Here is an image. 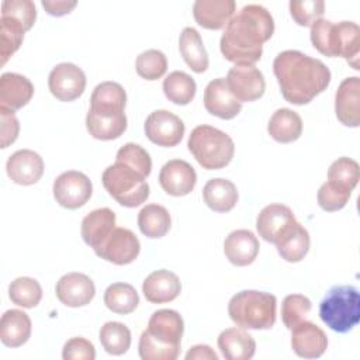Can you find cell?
Returning <instances> with one entry per match:
<instances>
[{
  "mask_svg": "<svg viewBox=\"0 0 360 360\" xmlns=\"http://www.w3.org/2000/svg\"><path fill=\"white\" fill-rule=\"evenodd\" d=\"M146 138L163 148H173L183 139L184 124L173 112L167 110H156L150 112L143 125Z\"/></svg>",
  "mask_w": 360,
  "mask_h": 360,
  "instance_id": "obj_11",
  "label": "cell"
},
{
  "mask_svg": "<svg viewBox=\"0 0 360 360\" xmlns=\"http://www.w3.org/2000/svg\"><path fill=\"white\" fill-rule=\"evenodd\" d=\"M218 360V354L208 345H195L190 347L186 360Z\"/></svg>",
  "mask_w": 360,
  "mask_h": 360,
  "instance_id": "obj_52",
  "label": "cell"
},
{
  "mask_svg": "<svg viewBox=\"0 0 360 360\" xmlns=\"http://www.w3.org/2000/svg\"><path fill=\"white\" fill-rule=\"evenodd\" d=\"M141 252V243L136 235L128 228H115L111 235L97 248L94 253L117 266L132 263Z\"/></svg>",
  "mask_w": 360,
  "mask_h": 360,
  "instance_id": "obj_10",
  "label": "cell"
},
{
  "mask_svg": "<svg viewBox=\"0 0 360 360\" xmlns=\"http://www.w3.org/2000/svg\"><path fill=\"white\" fill-rule=\"evenodd\" d=\"M236 10L233 0H197L193 4V15L198 25L207 30L226 27Z\"/></svg>",
  "mask_w": 360,
  "mask_h": 360,
  "instance_id": "obj_23",
  "label": "cell"
},
{
  "mask_svg": "<svg viewBox=\"0 0 360 360\" xmlns=\"http://www.w3.org/2000/svg\"><path fill=\"white\" fill-rule=\"evenodd\" d=\"M204 107L211 115L232 120L240 112L242 103L232 96L225 79L218 77L211 80L204 90Z\"/></svg>",
  "mask_w": 360,
  "mask_h": 360,
  "instance_id": "obj_18",
  "label": "cell"
},
{
  "mask_svg": "<svg viewBox=\"0 0 360 360\" xmlns=\"http://www.w3.org/2000/svg\"><path fill=\"white\" fill-rule=\"evenodd\" d=\"M288 6L292 20L301 27H311L325 13V3L322 0H291Z\"/></svg>",
  "mask_w": 360,
  "mask_h": 360,
  "instance_id": "obj_47",
  "label": "cell"
},
{
  "mask_svg": "<svg viewBox=\"0 0 360 360\" xmlns=\"http://www.w3.org/2000/svg\"><path fill=\"white\" fill-rule=\"evenodd\" d=\"M127 93L117 82H101L97 84L90 97L89 111L98 115L124 114Z\"/></svg>",
  "mask_w": 360,
  "mask_h": 360,
  "instance_id": "obj_24",
  "label": "cell"
},
{
  "mask_svg": "<svg viewBox=\"0 0 360 360\" xmlns=\"http://www.w3.org/2000/svg\"><path fill=\"white\" fill-rule=\"evenodd\" d=\"M218 349L226 360H250L256 352V342L242 328H228L218 336Z\"/></svg>",
  "mask_w": 360,
  "mask_h": 360,
  "instance_id": "obj_26",
  "label": "cell"
},
{
  "mask_svg": "<svg viewBox=\"0 0 360 360\" xmlns=\"http://www.w3.org/2000/svg\"><path fill=\"white\" fill-rule=\"evenodd\" d=\"M53 197L56 202L68 210L83 207L91 197L93 184L90 179L77 170H68L53 181Z\"/></svg>",
  "mask_w": 360,
  "mask_h": 360,
  "instance_id": "obj_7",
  "label": "cell"
},
{
  "mask_svg": "<svg viewBox=\"0 0 360 360\" xmlns=\"http://www.w3.org/2000/svg\"><path fill=\"white\" fill-rule=\"evenodd\" d=\"M188 150L202 169L218 170L228 166L235 153L232 138L211 125L195 127L187 142Z\"/></svg>",
  "mask_w": 360,
  "mask_h": 360,
  "instance_id": "obj_4",
  "label": "cell"
},
{
  "mask_svg": "<svg viewBox=\"0 0 360 360\" xmlns=\"http://www.w3.org/2000/svg\"><path fill=\"white\" fill-rule=\"evenodd\" d=\"M34 96V84L22 75L6 72L0 77V107L11 111L20 110Z\"/></svg>",
  "mask_w": 360,
  "mask_h": 360,
  "instance_id": "obj_21",
  "label": "cell"
},
{
  "mask_svg": "<svg viewBox=\"0 0 360 360\" xmlns=\"http://www.w3.org/2000/svg\"><path fill=\"white\" fill-rule=\"evenodd\" d=\"M24 27L10 18V17H1L0 18V56H1V65H4L8 58L17 52L22 44L24 39Z\"/></svg>",
  "mask_w": 360,
  "mask_h": 360,
  "instance_id": "obj_41",
  "label": "cell"
},
{
  "mask_svg": "<svg viewBox=\"0 0 360 360\" xmlns=\"http://www.w3.org/2000/svg\"><path fill=\"white\" fill-rule=\"evenodd\" d=\"M319 318L338 333L350 332L360 322V292L354 285H335L319 302Z\"/></svg>",
  "mask_w": 360,
  "mask_h": 360,
  "instance_id": "obj_5",
  "label": "cell"
},
{
  "mask_svg": "<svg viewBox=\"0 0 360 360\" xmlns=\"http://www.w3.org/2000/svg\"><path fill=\"white\" fill-rule=\"evenodd\" d=\"M0 120H1L0 148L6 149L8 145H11L17 139L18 132H20V122H18L14 111L1 108V107H0Z\"/></svg>",
  "mask_w": 360,
  "mask_h": 360,
  "instance_id": "obj_50",
  "label": "cell"
},
{
  "mask_svg": "<svg viewBox=\"0 0 360 360\" xmlns=\"http://www.w3.org/2000/svg\"><path fill=\"white\" fill-rule=\"evenodd\" d=\"M291 347L304 359H318L328 347L326 333L314 322L302 321L291 329Z\"/></svg>",
  "mask_w": 360,
  "mask_h": 360,
  "instance_id": "obj_17",
  "label": "cell"
},
{
  "mask_svg": "<svg viewBox=\"0 0 360 360\" xmlns=\"http://www.w3.org/2000/svg\"><path fill=\"white\" fill-rule=\"evenodd\" d=\"M115 162L129 166L131 169L142 174L145 179L150 174L152 170V159L149 153L141 145L134 142H128L118 149Z\"/></svg>",
  "mask_w": 360,
  "mask_h": 360,
  "instance_id": "obj_44",
  "label": "cell"
},
{
  "mask_svg": "<svg viewBox=\"0 0 360 360\" xmlns=\"http://www.w3.org/2000/svg\"><path fill=\"white\" fill-rule=\"evenodd\" d=\"M86 128L89 134L100 141H111L120 138L127 129V115H98L87 111Z\"/></svg>",
  "mask_w": 360,
  "mask_h": 360,
  "instance_id": "obj_33",
  "label": "cell"
},
{
  "mask_svg": "<svg viewBox=\"0 0 360 360\" xmlns=\"http://www.w3.org/2000/svg\"><path fill=\"white\" fill-rule=\"evenodd\" d=\"M101 181L107 193L127 208L138 207L149 197V184L145 177L120 162H115L103 172Z\"/></svg>",
  "mask_w": 360,
  "mask_h": 360,
  "instance_id": "obj_6",
  "label": "cell"
},
{
  "mask_svg": "<svg viewBox=\"0 0 360 360\" xmlns=\"http://www.w3.org/2000/svg\"><path fill=\"white\" fill-rule=\"evenodd\" d=\"M197 84L194 79L181 70H174L163 80V93L169 101L186 105L195 96Z\"/></svg>",
  "mask_w": 360,
  "mask_h": 360,
  "instance_id": "obj_36",
  "label": "cell"
},
{
  "mask_svg": "<svg viewBox=\"0 0 360 360\" xmlns=\"http://www.w3.org/2000/svg\"><path fill=\"white\" fill-rule=\"evenodd\" d=\"M274 32V20L260 4H248L228 21L219 41L224 58L235 65H255L263 53V44Z\"/></svg>",
  "mask_w": 360,
  "mask_h": 360,
  "instance_id": "obj_1",
  "label": "cell"
},
{
  "mask_svg": "<svg viewBox=\"0 0 360 360\" xmlns=\"http://www.w3.org/2000/svg\"><path fill=\"white\" fill-rule=\"evenodd\" d=\"M48 87L52 96L59 101H73L79 98L86 89V75L75 63H58L48 76Z\"/></svg>",
  "mask_w": 360,
  "mask_h": 360,
  "instance_id": "obj_9",
  "label": "cell"
},
{
  "mask_svg": "<svg viewBox=\"0 0 360 360\" xmlns=\"http://www.w3.org/2000/svg\"><path fill=\"white\" fill-rule=\"evenodd\" d=\"M170 214L159 204H148L138 212L139 231L150 239H159L165 236L170 229Z\"/></svg>",
  "mask_w": 360,
  "mask_h": 360,
  "instance_id": "obj_32",
  "label": "cell"
},
{
  "mask_svg": "<svg viewBox=\"0 0 360 360\" xmlns=\"http://www.w3.org/2000/svg\"><path fill=\"white\" fill-rule=\"evenodd\" d=\"M179 51L187 66L195 72L202 73L207 70L210 60L204 48L200 32L193 27H186L179 38Z\"/></svg>",
  "mask_w": 360,
  "mask_h": 360,
  "instance_id": "obj_31",
  "label": "cell"
},
{
  "mask_svg": "<svg viewBox=\"0 0 360 360\" xmlns=\"http://www.w3.org/2000/svg\"><path fill=\"white\" fill-rule=\"evenodd\" d=\"M45 11L53 17H62L69 14L76 6L77 1H69V0H42L41 1Z\"/></svg>",
  "mask_w": 360,
  "mask_h": 360,
  "instance_id": "obj_51",
  "label": "cell"
},
{
  "mask_svg": "<svg viewBox=\"0 0 360 360\" xmlns=\"http://www.w3.org/2000/svg\"><path fill=\"white\" fill-rule=\"evenodd\" d=\"M295 221V215L290 207L284 204H270L259 212L256 229L263 240L276 243Z\"/></svg>",
  "mask_w": 360,
  "mask_h": 360,
  "instance_id": "obj_14",
  "label": "cell"
},
{
  "mask_svg": "<svg viewBox=\"0 0 360 360\" xmlns=\"http://www.w3.org/2000/svg\"><path fill=\"white\" fill-rule=\"evenodd\" d=\"M226 86L239 103L260 98L266 90L263 73L255 65H235L225 77Z\"/></svg>",
  "mask_w": 360,
  "mask_h": 360,
  "instance_id": "obj_8",
  "label": "cell"
},
{
  "mask_svg": "<svg viewBox=\"0 0 360 360\" xmlns=\"http://www.w3.org/2000/svg\"><path fill=\"white\" fill-rule=\"evenodd\" d=\"M311 42L316 51L325 56H339V32L338 24L319 18L311 25Z\"/></svg>",
  "mask_w": 360,
  "mask_h": 360,
  "instance_id": "obj_35",
  "label": "cell"
},
{
  "mask_svg": "<svg viewBox=\"0 0 360 360\" xmlns=\"http://www.w3.org/2000/svg\"><path fill=\"white\" fill-rule=\"evenodd\" d=\"M181 291L179 277L166 269L152 271L142 283V292L152 304H165L176 300Z\"/></svg>",
  "mask_w": 360,
  "mask_h": 360,
  "instance_id": "obj_20",
  "label": "cell"
},
{
  "mask_svg": "<svg viewBox=\"0 0 360 360\" xmlns=\"http://www.w3.org/2000/svg\"><path fill=\"white\" fill-rule=\"evenodd\" d=\"M269 135L280 143L297 141L302 134V120L298 112L290 108H278L273 112L267 124Z\"/></svg>",
  "mask_w": 360,
  "mask_h": 360,
  "instance_id": "obj_30",
  "label": "cell"
},
{
  "mask_svg": "<svg viewBox=\"0 0 360 360\" xmlns=\"http://www.w3.org/2000/svg\"><path fill=\"white\" fill-rule=\"evenodd\" d=\"M146 333L156 342L167 346H180L184 332L181 315L174 309H158L148 322Z\"/></svg>",
  "mask_w": 360,
  "mask_h": 360,
  "instance_id": "obj_16",
  "label": "cell"
},
{
  "mask_svg": "<svg viewBox=\"0 0 360 360\" xmlns=\"http://www.w3.org/2000/svg\"><path fill=\"white\" fill-rule=\"evenodd\" d=\"M55 292L62 304L70 308H77L90 304L94 298L96 287L89 276L73 271L59 278Z\"/></svg>",
  "mask_w": 360,
  "mask_h": 360,
  "instance_id": "obj_13",
  "label": "cell"
},
{
  "mask_svg": "<svg viewBox=\"0 0 360 360\" xmlns=\"http://www.w3.org/2000/svg\"><path fill=\"white\" fill-rule=\"evenodd\" d=\"M1 17H10L18 21L28 31L37 20V8L31 0H6L1 4Z\"/></svg>",
  "mask_w": 360,
  "mask_h": 360,
  "instance_id": "obj_46",
  "label": "cell"
},
{
  "mask_svg": "<svg viewBox=\"0 0 360 360\" xmlns=\"http://www.w3.org/2000/svg\"><path fill=\"white\" fill-rule=\"evenodd\" d=\"M8 297L13 304L22 308H34L42 298V288L32 277H18L8 287Z\"/></svg>",
  "mask_w": 360,
  "mask_h": 360,
  "instance_id": "obj_39",
  "label": "cell"
},
{
  "mask_svg": "<svg viewBox=\"0 0 360 360\" xmlns=\"http://www.w3.org/2000/svg\"><path fill=\"white\" fill-rule=\"evenodd\" d=\"M228 314L242 329H270L277 319V298L270 292L243 290L229 300Z\"/></svg>",
  "mask_w": 360,
  "mask_h": 360,
  "instance_id": "obj_3",
  "label": "cell"
},
{
  "mask_svg": "<svg viewBox=\"0 0 360 360\" xmlns=\"http://www.w3.org/2000/svg\"><path fill=\"white\" fill-rule=\"evenodd\" d=\"M350 194L352 191L340 188L330 181H325L318 190L316 200L323 211L333 212L342 210L347 204Z\"/></svg>",
  "mask_w": 360,
  "mask_h": 360,
  "instance_id": "obj_48",
  "label": "cell"
},
{
  "mask_svg": "<svg viewBox=\"0 0 360 360\" xmlns=\"http://www.w3.org/2000/svg\"><path fill=\"white\" fill-rule=\"evenodd\" d=\"M311 300L302 294H290L283 300L281 304V319L287 329H292L311 312Z\"/></svg>",
  "mask_w": 360,
  "mask_h": 360,
  "instance_id": "obj_42",
  "label": "cell"
},
{
  "mask_svg": "<svg viewBox=\"0 0 360 360\" xmlns=\"http://www.w3.org/2000/svg\"><path fill=\"white\" fill-rule=\"evenodd\" d=\"M104 304L110 311L127 315L138 307L139 295L128 283H112L104 291Z\"/></svg>",
  "mask_w": 360,
  "mask_h": 360,
  "instance_id": "obj_34",
  "label": "cell"
},
{
  "mask_svg": "<svg viewBox=\"0 0 360 360\" xmlns=\"http://www.w3.org/2000/svg\"><path fill=\"white\" fill-rule=\"evenodd\" d=\"M273 72L285 101L304 105L321 94L330 83L329 68L316 58L300 51L280 52L273 62Z\"/></svg>",
  "mask_w": 360,
  "mask_h": 360,
  "instance_id": "obj_2",
  "label": "cell"
},
{
  "mask_svg": "<svg viewBox=\"0 0 360 360\" xmlns=\"http://www.w3.org/2000/svg\"><path fill=\"white\" fill-rule=\"evenodd\" d=\"M339 31V56L345 58L347 63L359 70L360 55V28L353 21L338 22Z\"/></svg>",
  "mask_w": 360,
  "mask_h": 360,
  "instance_id": "obj_38",
  "label": "cell"
},
{
  "mask_svg": "<svg viewBox=\"0 0 360 360\" xmlns=\"http://www.w3.org/2000/svg\"><path fill=\"white\" fill-rule=\"evenodd\" d=\"M136 73L146 80H158L167 70V59L159 49H148L138 55L135 62Z\"/></svg>",
  "mask_w": 360,
  "mask_h": 360,
  "instance_id": "obj_43",
  "label": "cell"
},
{
  "mask_svg": "<svg viewBox=\"0 0 360 360\" xmlns=\"http://www.w3.org/2000/svg\"><path fill=\"white\" fill-rule=\"evenodd\" d=\"M31 319L20 309H8L0 319V339L7 347L22 346L31 336Z\"/></svg>",
  "mask_w": 360,
  "mask_h": 360,
  "instance_id": "obj_27",
  "label": "cell"
},
{
  "mask_svg": "<svg viewBox=\"0 0 360 360\" xmlns=\"http://www.w3.org/2000/svg\"><path fill=\"white\" fill-rule=\"evenodd\" d=\"M259 239L249 229L232 231L224 242V253L233 266H249L259 253Z\"/></svg>",
  "mask_w": 360,
  "mask_h": 360,
  "instance_id": "obj_22",
  "label": "cell"
},
{
  "mask_svg": "<svg viewBox=\"0 0 360 360\" xmlns=\"http://www.w3.org/2000/svg\"><path fill=\"white\" fill-rule=\"evenodd\" d=\"M98 339L107 353L121 356L131 346V330L121 322H105L98 332Z\"/></svg>",
  "mask_w": 360,
  "mask_h": 360,
  "instance_id": "obj_37",
  "label": "cell"
},
{
  "mask_svg": "<svg viewBox=\"0 0 360 360\" xmlns=\"http://www.w3.org/2000/svg\"><path fill=\"white\" fill-rule=\"evenodd\" d=\"M138 352L142 360H176L180 354V346L162 345L143 330L139 338Z\"/></svg>",
  "mask_w": 360,
  "mask_h": 360,
  "instance_id": "obj_45",
  "label": "cell"
},
{
  "mask_svg": "<svg viewBox=\"0 0 360 360\" xmlns=\"http://www.w3.org/2000/svg\"><path fill=\"white\" fill-rule=\"evenodd\" d=\"M197 183V173L194 167L181 159H172L166 162L159 173L160 187L170 195L183 197L193 191Z\"/></svg>",
  "mask_w": 360,
  "mask_h": 360,
  "instance_id": "obj_12",
  "label": "cell"
},
{
  "mask_svg": "<svg viewBox=\"0 0 360 360\" xmlns=\"http://www.w3.org/2000/svg\"><path fill=\"white\" fill-rule=\"evenodd\" d=\"M63 360H94V345L84 338H72L63 345Z\"/></svg>",
  "mask_w": 360,
  "mask_h": 360,
  "instance_id": "obj_49",
  "label": "cell"
},
{
  "mask_svg": "<svg viewBox=\"0 0 360 360\" xmlns=\"http://www.w3.org/2000/svg\"><path fill=\"white\" fill-rule=\"evenodd\" d=\"M115 229V214L112 210L104 207L89 212L80 226V233L86 245L97 249Z\"/></svg>",
  "mask_w": 360,
  "mask_h": 360,
  "instance_id": "obj_25",
  "label": "cell"
},
{
  "mask_svg": "<svg viewBox=\"0 0 360 360\" xmlns=\"http://www.w3.org/2000/svg\"><path fill=\"white\" fill-rule=\"evenodd\" d=\"M204 202L215 212L231 211L239 198L236 186L228 179H211L202 188Z\"/></svg>",
  "mask_w": 360,
  "mask_h": 360,
  "instance_id": "obj_28",
  "label": "cell"
},
{
  "mask_svg": "<svg viewBox=\"0 0 360 360\" xmlns=\"http://www.w3.org/2000/svg\"><path fill=\"white\" fill-rule=\"evenodd\" d=\"M309 243L311 239L308 231L298 221H295L274 245L281 259L290 263H297L307 256Z\"/></svg>",
  "mask_w": 360,
  "mask_h": 360,
  "instance_id": "obj_29",
  "label": "cell"
},
{
  "mask_svg": "<svg viewBox=\"0 0 360 360\" xmlns=\"http://www.w3.org/2000/svg\"><path fill=\"white\" fill-rule=\"evenodd\" d=\"M6 170L15 184L31 186L42 177L44 160L31 149H20L7 159Z\"/></svg>",
  "mask_w": 360,
  "mask_h": 360,
  "instance_id": "obj_19",
  "label": "cell"
},
{
  "mask_svg": "<svg viewBox=\"0 0 360 360\" xmlns=\"http://www.w3.org/2000/svg\"><path fill=\"white\" fill-rule=\"evenodd\" d=\"M360 180L359 163L350 158L342 156L336 159L328 169V181L340 188L352 191Z\"/></svg>",
  "mask_w": 360,
  "mask_h": 360,
  "instance_id": "obj_40",
  "label": "cell"
},
{
  "mask_svg": "<svg viewBox=\"0 0 360 360\" xmlns=\"http://www.w3.org/2000/svg\"><path fill=\"white\" fill-rule=\"evenodd\" d=\"M335 112L338 120L356 128L360 125V79L357 76L346 77L335 94Z\"/></svg>",
  "mask_w": 360,
  "mask_h": 360,
  "instance_id": "obj_15",
  "label": "cell"
}]
</instances>
